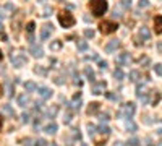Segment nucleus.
Instances as JSON below:
<instances>
[{
  "instance_id": "f257e3e1",
  "label": "nucleus",
  "mask_w": 162,
  "mask_h": 146,
  "mask_svg": "<svg viewBox=\"0 0 162 146\" xmlns=\"http://www.w3.org/2000/svg\"><path fill=\"white\" fill-rule=\"evenodd\" d=\"M89 8H91V13L94 15V16H102L107 11L109 5H107L106 0H91V2H89Z\"/></svg>"
},
{
  "instance_id": "f03ea898",
  "label": "nucleus",
  "mask_w": 162,
  "mask_h": 146,
  "mask_svg": "<svg viewBox=\"0 0 162 146\" xmlns=\"http://www.w3.org/2000/svg\"><path fill=\"white\" fill-rule=\"evenodd\" d=\"M135 111H136V106H135V102H127V104H123L122 107H120V111L117 112V115L122 118H127V120H130L131 117H133Z\"/></svg>"
},
{
  "instance_id": "7ed1b4c3",
  "label": "nucleus",
  "mask_w": 162,
  "mask_h": 146,
  "mask_svg": "<svg viewBox=\"0 0 162 146\" xmlns=\"http://www.w3.org/2000/svg\"><path fill=\"white\" fill-rule=\"evenodd\" d=\"M58 21H60V24L63 26V28H71L75 24V16L70 13V11H60L58 13Z\"/></svg>"
},
{
  "instance_id": "20e7f679",
  "label": "nucleus",
  "mask_w": 162,
  "mask_h": 146,
  "mask_svg": "<svg viewBox=\"0 0 162 146\" xmlns=\"http://www.w3.org/2000/svg\"><path fill=\"white\" fill-rule=\"evenodd\" d=\"M117 23H113V21H102V23L99 24V29H101V33L102 34H112V33L117 31Z\"/></svg>"
},
{
  "instance_id": "39448f33",
  "label": "nucleus",
  "mask_w": 162,
  "mask_h": 146,
  "mask_svg": "<svg viewBox=\"0 0 162 146\" xmlns=\"http://www.w3.org/2000/svg\"><path fill=\"white\" fill-rule=\"evenodd\" d=\"M11 63L16 68H21V67H25L28 63V59H26L25 54H11Z\"/></svg>"
},
{
  "instance_id": "423d86ee",
  "label": "nucleus",
  "mask_w": 162,
  "mask_h": 146,
  "mask_svg": "<svg viewBox=\"0 0 162 146\" xmlns=\"http://www.w3.org/2000/svg\"><path fill=\"white\" fill-rule=\"evenodd\" d=\"M54 31V24L52 23H47V24H44L42 26V29H41V39L42 41H47L49 39V36H50V33Z\"/></svg>"
},
{
  "instance_id": "0eeeda50",
  "label": "nucleus",
  "mask_w": 162,
  "mask_h": 146,
  "mask_svg": "<svg viewBox=\"0 0 162 146\" xmlns=\"http://www.w3.org/2000/svg\"><path fill=\"white\" fill-rule=\"evenodd\" d=\"M117 63H120V65H125V67H128V65L131 63V57H130V54H128V52L120 54V55L117 57Z\"/></svg>"
},
{
  "instance_id": "6e6552de",
  "label": "nucleus",
  "mask_w": 162,
  "mask_h": 146,
  "mask_svg": "<svg viewBox=\"0 0 162 146\" xmlns=\"http://www.w3.org/2000/svg\"><path fill=\"white\" fill-rule=\"evenodd\" d=\"M29 52H31V55H32V57H36V59H41V57L44 55L42 47H41V45H36V44H32V45H31Z\"/></svg>"
},
{
  "instance_id": "1a4fd4ad",
  "label": "nucleus",
  "mask_w": 162,
  "mask_h": 146,
  "mask_svg": "<svg viewBox=\"0 0 162 146\" xmlns=\"http://www.w3.org/2000/svg\"><path fill=\"white\" fill-rule=\"evenodd\" d=\"M37 93L42 99H50V97H52V89H49V88H46V86H39Z\"/></svg>"
},
{
  "instance_id": "9d476101",
  "label": "nucleus",
  "mask_w": 162,
  "mask_h": 146,
  "mask_svg": "<svg viewBox=\"0 0 162 146\" xmlns=\"http://www.w3.org/2000/svg\"><path fill=\"white\" fill-rule=\"evenodd\" d=\"M118 47H120V41H118V39H112V41L106 45V52L107 54H112L113 50H117Z\"/></svg>"
},
{
  "instance_id": "9b49d317",
  "label": "nucleus",
  "mask_w": 162,
  "mask_h": 146,
  "mask_svg": "<svg viewBox=\"0 0 162 146\" xmlns=\"http://www.w3.org/2000/svg\"><path fill=\"white\" fill-rule=\"evenodd\" d=\"M106 88H107L106 81H99L97 84H94V86H92V94H102Z\"/></svg>"
},
{
  "instance_id": "f8f14e48",
  "label": "nucleus",
  "mask_w": 162,
  "mask_h": 146,
  "mask_svg": "<svg viewBox=\"0 0 162 146\" xmlns=\"http://www.w3.org/2000/svg\"><path fill=\"white\" fill-rule=\"evenodd\" d=\"M31 102V99H29V94H26V93H23V94H20L18 96V106H21V107H26V106Z\"/></svg>"
},
{
  "instance_id": "ddd939ff",
  "label": "nucleus",
  "mask_w": 162,
  "mask_h": 146,
  "mask_svg": "<svg viewBox=\"0 0 162 146\" xmlns=\"http://www.w3.org/2000/svg\"><path fill=\"white\" fill-rule=\"evenodd\" d=\"M154 31L156 34H162V15H157L154 18Z\"/></svg>"
},
{
  "instance_id": "4468645a",
  "label": "nucleus",
  "mask_w": 162,
  "mask_h": 146,
  "mask_svg": "<svg viewBox=\"0 0 162 146\" xmlns=\"http://www.w3.org/2000/svg\"><path fill=\"white\" fill-rule=\"evenodd\" d=\"M57 130H58V127H57L55 122H50V123H47V125L44 127V132H46L47 135H55Z\"/></svg>"
},
{
  "instance_id": "2eb2a0df",
  "label": "nucleus",
  "mask_w": 162,
  "mask_h": 146,
  "mask_svg": "<svg viewBox=\"0 0 162 146\" xmlns=\"http://www.w3.org/2000/svg\"><path fill=\"white\" fill-rule=\"evenodd\" d=\"M99 109H101V104H99V102H91L89 107H88V114L94 115V114H97V112H99Z\"/></svg>"
},
{
  "instance_id": "dca6fc26",
  "label": "nucleus",
  "mask_w": 162,
  "mask_h": 146,
  "mask_svg": "<svg viewBox=\"0 0 162 146\" xmlns=\"http://www.w3.org/2000/svg\"><path fill=\"white\" fill-rule=\"evenodd\" d=\"M139 38L144 39V41H148L149 38H151V31H149L146 26H143V28H139Z\"/></svg>"
},
{
  "instance_id": "f3484780",
  "label": "nucleus",
  "mask_w": 162,
  "mask_h": 146,
  "mask_svg": "<svg viewBox=\"0 0 162 146\" xmlns=\"http://www.w3.org/2000/svg\"><path fill=\"white\" fill-rule=\"evenodd\" d=\"M25 89H26V93H32V91L37 89V84H36L34 81H26V83H25Z\"/></svg>"
},
{
  "instance_id": "a211bd4d",
  "label": "nucleus",
  "mask_w": 162,
  "mask_h": 146,
  "mask_svg": "<svg viewBox=\"0 0 162 146\" xmlns=\"http://www.w3.org/2000/svg\"><path fill=\"white\" fill-rule=\"evenodd\" d=\"M113 78H115L117 81H122L125 78V73L122 68H115V72H113Z\"/></svg>"
},
{
  "instance_id": "6ab92c4d",
  "label": "nucleus",
  "mask_w": 162,
  "mask_h": 146,
  "mask_svg": "<svg viewBox=\"0 0 162 146\" xmlns=\"http://www.w3.org/2000/svg\"><path fill=\"white\" fill-rule=\"evenodd\" d=\"M128 78H130V81L136 83V81L139 80V72H138V70H131V72L128 73Z\"/></svg>"
},
{
  "instance_id": "aec40b11",
  "label": "nucleus",
  "mask_w": 162,
  "mask_h": 146,
  "mask_svg": "<svg viewBox=\"0 0 162 146\" xmlns=\"http://www.w3.org/2000/svg\"><path fill=\"white\" fill-rule=\"evenodd\" d=\"M125 127H127V130H128V132H136V130H138L136 123H135V122L131 120V118H130V120H127V122H125Z\"/></svg>"
},
{
  "instance_id": "412c9836",
  "label": "nucleus",
  "mask_w": 162,
  "mask_h": 146,
  "mask_svg": "<svg viewBox=\"0 0 162 146\" xmlns=\"http://www.w3.org/2000/svg\"><path fill=\"white\" fill-rule=\"evenodd\" d=\"M4 112L8 115V117H11V118L15 117V111H13V107H11L10 104H5V106H4Z\"/></svg>"
},
{
  "instance_id": "4be33fe9",
  "label": "nucleus",
  "mask_w": 162,
  "mask_h": 146,
  "mask_svg": "<svg viewBox=\"0 0 162 146\" xmlns=\"http://www.w3.org/2000/svg\"><path fill=\"white\" fill-rule=\"evenodd\" d=\"M97 132L101 133V135L107 136V135H110V132H112V130H110L107 125H101V127H99V128H97Z\"/></svg>"
},
{
  "instance_id": "5701e85b",
  "label": "nucleus",
  "mask_w": 162,
  "mask_h": 146,
  "mask_svg": "<svg viewBox=\"0 0 162 146\" xmlns=\"http://www.w3.org/2000/svg\"><path fill=\"white\" fill-rule=\"evenodd\" d=\"M70 107L73 109V111H80V107H81V99H73V101H71V104H70Z\"/></svg>"
},
{
  "instance_id": "b1692460",
  "label": "nucleus",
  "mask_w": 162,
  "mask_h": 146,
  "mask_svg": "<svg viewBox=\"0 0 162 146\" xmlns=\"http://www.w3.org/2000/svg\"><path fill=\"white\" fill-rule=\"evenodd\" d=\"M85 73H86V77L89 78L91 81H94V72H92V68L91 67H86L85 68Z\"/></svg>"
},
{
  "instance_id": "393cba45",
  "label": "nucleus",
  "mask_w": 162,
  "mask_h": 146,
  "mask_svg": "<svg viewBox=\"0 0 162 146\" xmlns=\"http://www.w3.org/2000/svg\"><path fill=\"white\" fill-rule=\"evenodd\" d=\"M78 50H81V52L88 50V42L86 41H78Z\"/></svg>"
},
{
  "instance_id": "a878e982",
  "label": "nucleus",
  "mask_w": 162,
  "mask_h": 146,
  "mask_svg": "<svg viewBox=\"0 0 162 146\" xmlns=\"http://www.w3.org/2000/svg\"><path fill=\"white\" fill-rule=\"evenodd\" d=\"M144 89H146V86H144V84H138V88H136V96H138V97L144 96L146 93H143Z\"/></svg>"
},
{
  "instance_id": "bb28decb",
  "label": "nucleus",
  "mask_w": 162,
  "mask_h": 146,
  "mask_svg": "<svg viewBox=\"0 0 162 146\" xmlns=\"http://www.w3.org/2000/svg\"><path fill=\"white\" fill-rule=\"evenodd\" d=\"M106 97L110 99V101H120V96L118 94H113V93H106Z\"/></svg>"
},
{
  "instance_id": "cd10ccee",
  "label": "nucleus",
  "mask_w": 162,
  "mask_h": 146,
  "mask_svg": "<svg viewBox=\"0 0 162 146\" xmlns=\"http://www.w3.org/2000/svg\"><path fill=\"white\" fill-rule=\"evenodd\" d=\"M96 132H97V128H96L92 123H88V133H89V136H94Z\"/></svg>"
},
{
  "instance_id": "c85d7f7f",
  "label": "nucleus",
  "mask_w": 162,
  "mask_h": 146,
  "mask_svg": "<svg viewBox=\"0 0 162 146\" xmlns=\"http://www.w3.org/2000/svg\"><path fill=\"white\" fill-rule=\"evenodd\" d=\"M5 86H7V94L8 96H13V84L10 83V81H7V83H5Z\"/></svg>"
},
{
  "instance_id": "c756f323",
  "label": "nucleus",
  "mask_w": 162,
  "mask_h": 146,
  "mask_svg": "<svg viewBox=\"0 0 162 146\" xmlns=\"http://www.w3.org/2000/svg\"><path fill=\"white\" fill-rule=\"evenodd\" d=\"M57 111H58V109H57L55 106H54V107H50L49 111H47V117H49V118L52 117L54 118V117H55V114H57Z\"/></svg>"
},
{
  "instance_id": "7c9ffc66",
  "label": "nucleus",
  "mask_w": 162,
  "mask_h": 146,
  "mask_svg": "<svg viewBox=\"0 0 162 146\" xmlns=\"http://www.w3.org/2000/svg\"><path fill=\"white\" fill-rule=\"evenodd\" d=\"M21 122L23 123H29V122H31V117H29L28 112H23L21 114Z\"/></svg>"
},
{
  "instance_id": "2f4dec72",
  "label": "nucleus",
  "mask_w": 162,
  "mask_h": 146,
  "mask_svg": "<svg viewBox=\"0 0 162 146\" xmlns=\"http://www.w3.org/2000/svg\"><path fill=\"white\" fill-rule=\"evenodd\" d=\"M128 146H139V140H138L136 136L130 138V140H128Z\"/></svg>"
},
{
  "instance_id": "473e14b6",
  "label": "nucleus",
  "mask_w": 162,
  "mask_h": 146,
  "mask_svg": "<svg viewBox=\"0 0 162 146\" xmlns=\"http://www.w3.org/2000/svg\"><path fill=\"white\" fill-rule=\"evenodd\" d=\"M34 72L37 73V75H42V77H46V75H47V70H46V68H42V67H36Z\"/></svg>"
},
{
  "instance_id": "72a5a7b5",
  "label": "nucleus",
  "mask_w": 162,
  "mask_h": 146,
  "mask_svg": "<svg viewBox=\"0 0 162 146\" xmlns=\"http://www.w3.org/2000/svg\"><path fill=\"white\" fill-rule=\"evenodd\" d=\"M60 47H62V42H60V41H55V42L50 44V50H58Z\"/></svg>"
},
{
  "instance_id": "f704fd0d",
  "label": "nucleus",
  "mask_w": 162,
  "mask_h": 146,
  "mask_svg": "<svg viewBox=\"0 0 162 146\" xmlns=\"http://www.w3.org/2000/svg\"><path fill=\"white\" fill-rule=\"evenodd\" d=\"M99 120L102 122V123L109 122V114H107V112H104V114H99Z\"/></svg>"
},
{
  "instance_id": "c9c22d12",
  "label": "nucleus",
  "mask_w": 162,
  "mask_h": 146,
  "mask_svg": "<svg viewBox=\"0 0 162 146\" xmlns=\"http://www.w3.org/2000/svg\"><path fill=\"white\" fill-rule=\"evenodd\" d=\"M154 72H156V75H162V63H156Z\"/></svg>"
},
{
  "instance_id": "e433bc0d",
  "label": "nucleus",
  "mask_w": 162,
  "mask_h": 146,
  "mask_svg": "<svg viewBox=\"0 0 162 146\" xmlns=\"http://www.w3.org/2000/svg\"><path fill=\"white\" fill-rule=\"evenodd\" d=\"M42 109H44V104H42V102H36V104H34V111L36 112H41V111H42Z\"/></svg>"
},
{
  "instance_id": "4c0bfd02",
  "label": "nucleus",
  "mask_w": 162,
  "mask_h": 146,
  "mask_svg": "<svg viewBox=\"0 0 162 146\" xmlns=\"http://www.w3.org/2000/svg\"><path fill=\"white\" fill-rule=\"evenodd\" d=\"M34 146H47V141L44 138H39V140H36V145Z\"/></svg>"
},
{
  "instance_id": "58836bf2",
  "label": "nucleus",
  "mask_w": 162,
  "mask_h": 146,
  "mask_svg": "<svg viewBox=\"0 0 162 146\" xmlns=\"http://www.w3.org/2000/svg\"><path fill=\"white\" fill-rule=\"evenodd\" d=\"M34 28H36V24L32 23V21H29L28 26H26V31H28V33H32V31H34Z\"/></svg>"
},
{
  "instance_id": "ea45409f",
  "label": "nucleus",
  "mask_w": 162,
  "mask_h": 146,
  "mask_svg": "<svg viewBox=\"0 0 162 146\" xmlns=\"http://www.w3.org/2000/svg\"><path fill=\"white\" fill-rule=\"evenodd\" d=\"M85 36H86L88 39L94 38V29H86V31H85Z\"/></svg>"
},
{
  "instance_id": "a19ab883",
  "label": "nucleus",
  "mask_w": 162,
  "mask_h": 146,
  "mask_svg": "<svg viewBox=\"0 0 162 146\" xmlns=\"http://www.w3.org/2000/svg\"><path fill=\"white\" fill-rule=\"evenodd\" d=\"M63 122L65 123H70L71 122V112H67V114L63 115Z\"/></svg>"
},
{
  "instance_id": "79ce46f5",
  "label": "nucleus",
  "mask_w": 162,
  "mask_h": 146,
  "mask_svg": "<svg viewBox=\"0 0 162 146\" xmlns=\"http://www.w3.org/2000/svg\"><path fill=\"white\" fill-rule=\"evenodd\" d=\"M99 68H101V70L107 68V62H106V60H99Z\"/></svg>"
},
{
  "instance_id": "37998d69",
  "label": "nucleus",
  "mask_w": 162,
  "mask_h": 146,
  "mask_svg": "<svg viewBox=\"0 0 162 146\" xmlns=\"http://www.w3.org/2000/svg\"><path fill=\"white\" fill-rule=\"evenodd\" d=\"M138 5H139L141 8H144V7H148V5H149V2H148V0H141V2H139Z\"/></svg>"
},
{
  "instance_id": "c03bdc74",
  "label": "nucleus",
  "mask_w": 162,
  "mask_h": 146,
  "mask_svg": "<svg viewBox=\"0 0 162 146\" xmlns=\"http://www.w3.org/2000/svg\"><path fill=\"white\" fill-rule=\"evenodd\" d=\"M32 143H34V141H32L31 138H26V141H25V145H23V146H34Z\"/></svg>"
},
{
  "instance_id": "a18cd8bd",
  "label": "nucleus",
  "mask_w": 162,
  "mask_h": 146,
  "mask_svg": "<svg viewBox=\"0 0 162 146\" xmlns=\"http://www.w3.org/2000/svg\"><path fill=\"white\" fill-rule=\"evenodd\" d=\"M73 136H75V138H78V140H81V133H80V130H73Z\"/></svg>"
},
{
  "instance_id": "49530a36",
  "label": "nucleus",
  "mask_w": 162,
  "mask_h": 146,
  "mask_svg": "<svg viewBox=\"0 0 162 146\" xmlns=\"http://www.w3.org/2000/svg\"><path fill=\"white\" fill-rule=\"evenodd\" d=\"M139 99H141V102H143V104H146V102H148V99H149V97H148V94H144V96H141Z\"/></svg>"
},
{
  "instance_id": "de8ad7c7",
  "label": "nucleus",
  "mask_w": 162,
  "mask_h": 146,
  "mask_svg": "<svg viewBox=\"0 0 162 146\" xmlns=\"http://www.w3.org/2000/svg\"><path fill=\"white\" fill-rule=\"evenodd\" d=\"M122 7H123V8H130L131 4H130V2H122Z\"/></svg>"
},
{
  "instance_id": "09e8293b",
  "label": "nucleus",
  "mask_w": 162,
  "mask_h": 146,
  "mask_svg": "<svg viewBox=\"0 0 162 146\" xmlns=\"http://www.w3.org/2000/svg\"><path fill=\"white\" fill-rule=\"evenodd\" d=\"M55 83L57 84H63V80H62V78H55Z\"/></svg>"
},
{
  "instance_id": "8fccbe9b",
  "label": "nucleus",
  "mask_w": 162,
  "mask_h": 146,
  "mask_svg": "<svg viewBox=\"0 0 162 146\" xmlns=\"http://www.w3.org/2000/svg\"><path fill=\"white\" fill-rule=\"evenodd\" d=\"M157 49H159V52H162V42H159V44H157Z\"/></svg>"
},
{
  "instance_id": "3c124183",
  "label": "nucleus",
  "mask_w": 162,
  "mask_h": 146,
  "mask_svg": "<svg viewBox=\"0 0 162 146\" xmlns=\"http://www.w3.org/2000/svg\"><path fill=\"white\" fill-rule=\"evenodd\" d=\"M2 125H4V120H2V115H0V128H2Z\"/></svg>"
},
{
  "instance_id": "603ef678",
  "label": "nucleus",
  "mask_w": 162,
  "mask_h": 146,
  "mask_svg": "<svg viewBox=\"0 0 162 146\" xmlns=\"http://www.w3.org/2000/svg\"><path fill=\"white\" fill-rule=\"evenodd\" d=\"M157 133H159V135H162V128H159V130H157Z\"/></svg>"
},
{
  "instance_id": "864d4df0",
  "label": "nucleus",
  "mask_w": 162,
  "mask_h": 146,
  "mask_svg": "<svg viewBox=\"0 0 162 146\" xmlns=\"http://www.w3.org/2000/svg\"><path fill=\"white\" fill-rule=\"evenodd\" d=\"M157 146H162V140H161V141H159V143H157Z\"/></svg>"
},
{
  "instance_id": "5fc2aeb1",
  "label": "nucleus",
  "mask_w": 162,
  "mask_h": 146,
  "mask_svg": "<svg viewBox=\"0 0 162 146\" xmlns=\"http://www.w3.org/2000/svg\"><path fill=\"white\" fill-rule=\"evenodd\" d=\"M0 96H2V86H0Z\"/></svg>"
},
{
  "instance_id": "6e6d98bb",
  "label": "nucleus",
  "mask_w": 162,
  "mask_h": 146,
  "mask_svg": "<svg viewBox=\"0 0 162 146\" xmlns=\"http://www.w3.org/2000/svg\"><path fill=\"white\" fill-rule=\"evenodd\" d=\"M0 33H2V24H0Z\"/></svg>"
},
{
  "instance_id": "4d7b16f0",
  "label": "nucleus",
  "mask_w": 162,
  "mask_h": 146,
  "mask_svg": "<svg viewBox=\"0 0 162 146\" xmlns=\"http://www.w3.org/2000/svg\"><path fill=\"white\" fill-rule=\"evenodd\" d=\"M0 60H2V52H0Z\"/></svg>"
},
{
  "instance_id": "13d9d810",
  "label": "nucleus",
  "mask_w": 162,
  "mask_h": 146,
  "mask_svg": "<svg viewBox=\"0 0 162 146\" xmlns=\"http://www.w3.org/2000/svg\"><path fill=\"white\" fill-rule=\"evenodd\" d=\"M50 146H57V145H54V143H52V145H50Z\"/></svg>"
},
{
  "instance_id": "bf43d9fd",
  "label": "nucleus",
  "mask_w": 162,
  "mask_h": 146,
  "mask_svg": "<svg viewBox=\"0 0 162 146\" xmlns=\"http://www.w3.org/2000/svg\"><path fill=\"white\" fill-rule=\"evenodd\" d=\"M83 146H88V145H83Z\"/></svg>"
}]
</instances>
